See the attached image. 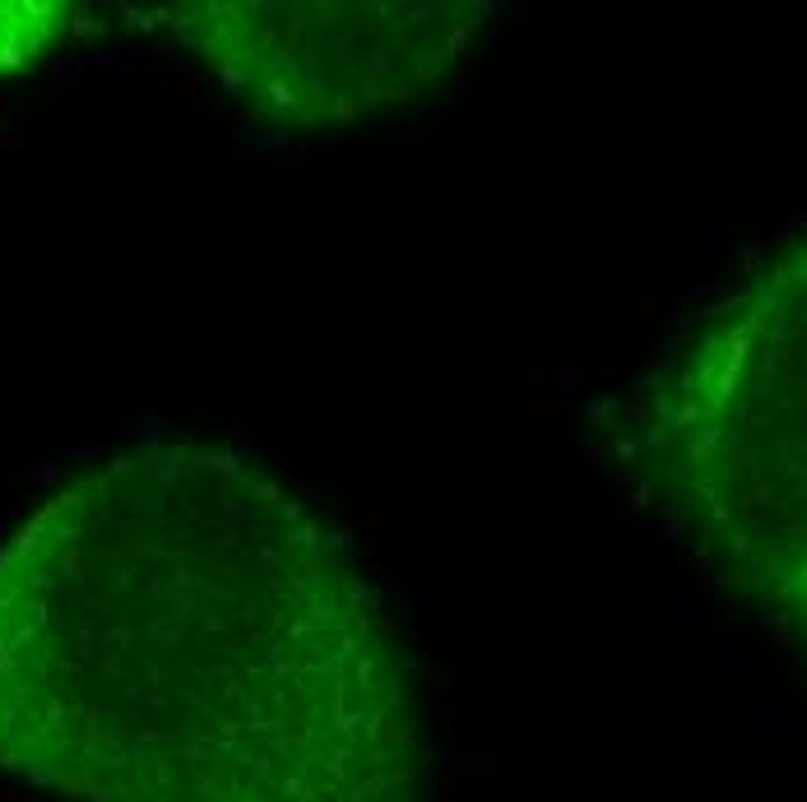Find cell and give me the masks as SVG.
Returning a JSON list of instances; mask_svg holds the SVG:
<instances>
[{
	"label": "cell",
	"mask_w": 807,
	"mask_h": 802,
	"mask_svg": "<svg viewBox=\"0 0 807 802\" xmlns=\"http://www.w3.org/2000/svg\"><path fill=\"white\" fill-rule=\"evenodd\" d=\"M655 459L700 566L807 663V237L692 329Z\"/></svg>",
	"instance_id": "7a4b0ae2"
},
{
	"label": "cell",
	"mask_w": 807,
	"mask_h": 802,
	"mask_svg": "<svg viewBox=\"0 0 807 802\" xmlns=\"http://www.w3.org/2000/svg\"><path fill=\"white\" fill-rule=\"evenodd\" d=\"M153 19L251 108L321 125L427 98L487 23L474 0H200Z\"/></svg>",
	"instance_id": "3957f363"
},
{
	"label": "cell",
	"mask_w": 807,
	"mask_h": 802,
	"mask_svg": "<svg viewBox=\"0 0 807 802\" xmlns=\"http://www.w3.org/2000/svg\"><path fill=\"white\" fill-rule=\"evenodd\" d=\"M80 6L70 0H0V70H19L47 57L61 38L74 33Z\"/></svg>",
	"instance_id": "277c9868"
},
{
	"label": "cell",
	"mask_w": 807,
	"mask_h": 802,
	"mask_svg": "<svg viewBox=\"0 0 807 802\" xmlns=\"http://www.w3.org/2000/svg\"><path fill=\"white\" fill-rule=\"evenodd\" d=\"M0 770L65 802H418L408 659L255 459L153 441L0 548Z\"/></svg>",
	"instance_id": "6da1fadb"
}]
</instances>
